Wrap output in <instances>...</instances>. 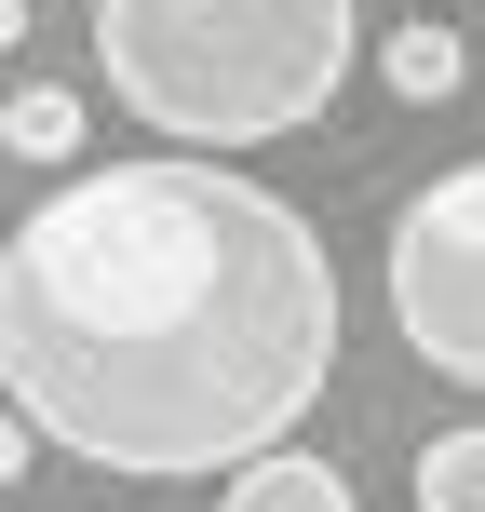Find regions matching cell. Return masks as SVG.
I'll list each match as a JSON object with an SVG mask.
<instances>
[{"label":"cell","mask_w":485,"mask_h":512,"mask_svg":"<svg viewBox=\"0 0 485 512\" xmlns=\"http://www.w3.org/2000/svg\"><path fill=\"white\" fill-rule=\"evenodd\" d=\"M418 512H485V418L418 445Z\"/></svg>","instance_id":"7"},{"label":"cell","mask_w":485,"mask_h":512,"mask_svg":"<svg viewBox=\"0 0 485 512\" xmlns=\"http://www.w3.org/2000/svg\"><path fill=\"white\" fill-rule=\"evenodd\" d=\"M337 378V256L283 189L216 149H149L68 176L0 243V391L54 459L203 486L270 445Z\"/></svg>","instance_id":"1"},{"label":"cell","mask_w":485,"mask_h":512,"mask_svg":"<svg viewBox=\"0 0 485 512\" xmlns=\"http://www.w3.org/2000/svg\"><path fill=\"white\" fill-rule=\"evenodd\" d=\"M0 149H14V162H68L81 149V95H68V81H27V95L0 108Z\"/></svg>","instance_id":"6"},{"label":"cell","mask_w":485,"mask_h":512,"mask_svg":"<svg viewBox=\"0 0 485 512\" xmlns=\"http://www.w3.org/2000/svg\"><path fill=\"white\" fill-rule=\"evenodd\" d=\"M351 0H95V81L162 149L310 135L351 81Z\"/></svg>","instance_id":"2"},{"label":"cell","mask_w":485,"mask_h":512,"mask_svg":"<svg viewBox=\"0 0 485 512\" xmlns=\"http://www.w3.org/2000/svg\"><path fill=\"white\" fill-rule=\"evenodd\" d=\"M216 512H364V499H351V472H337V459L270 445V459H243L230 486H216Z\"/></svg>","instance_id":"4"},{"label":"cell","mask_w":485,"mask_h":512,"mask_svg":"<svg viewBox=\"0 0 485 512\" xmlns=\"http://www.w3.org/2000/svg\"><path fill=\"white\" fill-rule=\"evenodd\" d=\"M378 270H391V337L432 378L485 391V162H459V176L391 203V256Z\"/></svg>","instance_id":"3"},{"label":"cell","mask_w":485,"mask_h":512,"mask_svg":"<svg viewBox=\"0 0 485 512\" xmlns=\"http://www.w3.org/2000/svg\"><path fill=\"white\" fill-rule=\"evenodd\" d=\"M378 81H391V95H405V108H445V95H459V81H472V54H459V27L405 14V27H391V41H378Z\"/></svg>","instance_id":"5"}]
</instances>
